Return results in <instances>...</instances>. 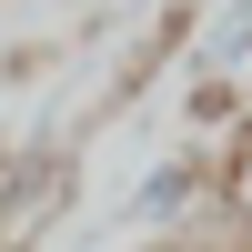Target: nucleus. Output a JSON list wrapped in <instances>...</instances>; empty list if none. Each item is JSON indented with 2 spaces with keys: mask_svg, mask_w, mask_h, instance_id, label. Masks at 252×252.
<instances>
[{
  "mask_svg": "<svg viewBox=\"0 0 252 252\" xmlns=\"http://www.w3.org/2000/svg\"><path fill=\"white\" fill-rule=\"evenodd\" d=\"M202 192H212V161H202V152H172V161H152V182L131 192V222H141V232H161V222H182Z\"/></svg>",
  "mask_w": 252,
  "mask_h": 252,
  "instance_id": "obj_1",
  "label": "nucleus"
}]
</instances>
